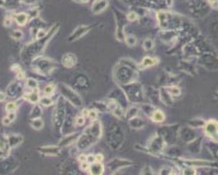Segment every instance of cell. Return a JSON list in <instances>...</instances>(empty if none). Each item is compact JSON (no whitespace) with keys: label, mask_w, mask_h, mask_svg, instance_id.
<instances>
[{"label":"cell","mask_w":218,"mask_h":175,"mask_svg":"<svg viewBox=\"0 0 218 175\" xmlns=\"http://www.w3.org/2000/svg\"><path fill=\"white\" fill-rule=\"evenodd\" d=\"M59 29V24L56 23L49 29V31L47 32L46 36H44L41 39H36L33 42L28 43L25 47L23 48L21 52V58L24 62L28 63L31 62L34 58L40 56L44 50H45L46 46L48 45L49 41L52 39V37L55 35L56 32Z\"/></svg>","instance_id":"1"},{"label":"cell","mask_w":218,"mask_h":175,"mask_svg":"<svg viewBox=\"0 0 218 175\" xmlns=\"http://www.w3.org/2000/svg\"><path fill=\"white\" fill-rule=\"evenodd\" d=\"M102 136V124L99 120L95 119L92 123L84 129L77 140V148L85 150L96 143Z\"/></svg>","instance_id":"2"},{"label":"cell","mask_w":218,"mask_h":175,"mask_svg":"<svg viewBox=\"0 0 218 175\" xmlns=\"http://www.w3.org/2000/svg\"><path fill=\"white\" fill-rule=\"evenodd\" d=\"M113 77L115 81L122 86V85L137 81L138 70L119 61V63L116 64V66L114 67Z\"/></svg>","instance_id":"3"},{"label":"cell","mask_w":218,"mask_h":175,"mask_svg":"<svg viewBox=\"0 0 218 175\" xmlns=\"http://www.w3.org/2000/svg\"><path fill=\"white\" fill-rule=\"evenodd\" d=\"M31 68L32 69L37 72V73L40 74H51L53 72L54 69H56L57 67V63L56 61H54L50 58L47 57H41L38 56L31 61Z\"/></svg>","instance_id":"4"},{"label":"cell","mask_w":218,"mask_h":175,"mask_svg":"<svg viewBox=\"0 0 218 175\" xmlns=\"http://www.w3.org/2000/svg\"><path fill=\"white\" fill-rule=\"evenodd\" d=\"M122 90H123L128 100L133 102V103H139L144 99V90H143L141 84L138 83L137 81L122 85Z\"/></svg>","instance_id":"5"},{"label":"cell","mask_w":218,"mask_h":175,"mask_svg":"<svg viewBox=\"0 0 218 175\" xmlns=\"http://www.w3.org/2000/svg\"><path fill=\"white\" fill-rule=\"evenodd\" d=\"M65 112L66 107L64 104V98L63 96H59L56 100L55 103V109L53 113V124L56 130L60 131L63 126L64 119H65Z\"/></svg>","instance_id":"6"},{"label":"cell","mask_w":218,"mask_h":175,"mask_svg":"<svg viewBox=\"0 0 218 175\" xmlns=\"http://www.w3.org/2000/svg\"><path fill=\"white\" fill-rule=\"evenodd\" d=\"M58 88L61 92V95L63 96V98L66 99L68 102H70L73 106H75V107H81L82 106L83 104L82 98L80 97V95L74 89L63 83H59Z\"/></svg>","instance_id":"7"},{"label":"cell","mask_w":218,"mask_h":175,"mask_svg":"<svg viewBox=\"0 0 218 175\" xmlns=\"http://www.w3.org/2000/svg\"><path fill=\"white\" fill-rule=\"evenodd\" d=\"M165 142L163 138L158 134H155L152 138L148 141V145H147V149L146 151L149 152L150 154H153V155H159L163 152L165 147Z\"/></svg>","instance_id":"8"},{"label":"cell","mask_w":218,"mask_h":175,"mask_svg":"<svg viewBox=\"0 0 218 175\" xmlns=\"http://www.w3.org/2000/svg\"><path fill=\"white\" fill-rule=\"evenodd\" d=\"M176 126L177 125H167L160 128V131L162 132L160 136L166 144H172L176 140V137L178 135V129Z\"/></svg>","instance_id":"9"},{"label":"cell","mask_w":218,"mask_h":175,"mask_svg":"<svg viewBox=\"0 0 218 175\" xmlns=\"http://www.w3.org/2000/svg\"><path fill=\"white\" fill-rule=\"evenodd\" d=\"M133 162L130 160H127V159H121V158H114L110 160L109 162L107 163V167L110 169V171L112 173H115L117 170H120L122 168H125V167H129L131 165H133Z\"/></svg>","instance_id":"10"},{"label":"cell","mask_w":218,"mask_h":175,"mask_svg":"<svg viewBox=\"0 0 218 175\" xmlns=\"http://www.w3.org/2000/svg\"><path fill=\"white\" fill-rule=\"evenodd\" d=\"M126 21H128L126 16H123L121 13H119V16L116 17V30H115V38L118 41H123L125 34H124V27Z\"/></svg>","instance_id":"11"},{"label":"cell","mask_w":218,"mask_h":175,"mask_svg":"<svg viewBox=\"0 0 218 175\" xmlns=\"http://www.w3.org/2000/svg\"><path fill=\"white\" fill-rule=\"evenodd\" d=\"M91 29H92V26H90V25L78 26L77 28L69 35V37H68V41H69V42H74V41L80 39L81 37L85 35V34H87L89 32Z\"/></svg>","instance_id":"12"},{"label":"cell","mask_w":218,"mask_h":175,"mask_svg":"<svg viewBox=\"0 0 218 175\" xmlns=\"http://www.w3.org/2000/svg\"><path fill=\"white\" fill-rule=\"evenodd\" d=\"M61 148L62 147L59 145H47V146H41L37 148V151L40 154L47 156H57L61 153Z\"/></svg>","instance_id":"13"},{"label":"cell","mask_w":218,"mask_h":175,"mask_svg":"<svg viewBox=\"0 0 218 175\" xmlns=\"http://www.w3.org/2000/svg\"><path fill=\"white\" fill-rule=\"evenodd\" d=\"M204 132L209 137H216L218 135V121L211 119L209 121L205 122Z\"/></svg>","instance_id":"14"},{"label":"cell","mask_w":218,"mask_h":175,"mask_svg":"<svg viewBox=\"0 0 218 175\" xmlns=\"http://www.w3.org/2000/svg\"><path fill=\"white\" fill-rule=\"evenodd\" d=\"M80 136L79 132H74V133H70V134H67L66 136H64L62 139L59 141L58 145L61 147H66V146H70L72 145L74 142H76L78 138Z\"/></svg>","instance_id":"15"},{"label":"cell","mask_w":218,"mask_h":175,"mask_svg":"<svg viewBox=\"0 0 218 175\" xmlns=\"http://www.w3.org/2000/svg\"><path fill=\"white\" fill-rule=\"evenodd\" d=\"M61 62H62V65L64 67L72 68L75 66L77 63V57L75 54H73V53H66L63 55Z\"/></svg>","instance_id":"16"},{"label":"cell","mask_w":218,"mask_h":175,"mask_svg":"<svg viewBox=\"0 0 218 175\" xmlns=\"http://www.w3.org/2000/svg\"><path fill=\"white\" fill-rule=\"evenodd\" d=\"M159 63V59L157 57H150V56H146L142 59L140 64H138V68L140 69H145V68L155 66Z\"/></svg>","instance_id":"17"},{"label":"cell","mask_w":218,"mask_h":175,"mask_svg":"<svg viewBox=\"0 0 218 175\" xmlns=\"http://www.w3.org/2000/svg\"><path fill=\"white\" fill-rule=\"evenodd\" d=\"M23 98L28 100L29 102H31L33 104H36L39 101V89L38 88H34L31 89V91L29 92H24L23 93Z\"/></svg>","instance_id":"18"},{"label":"cell","mask_w":218,"mask_h":175,"mask_svg":"<svg viewBox=\"0 0 218 175\" xmlns=\"http://www.w3.org/2000/svg\"><path fill=\"white\" fill-rule=\"evenodd\" d=\"M108 7V1L107 0H95L92 4V12L94 14H99L102 11Z\"/></svg>","instance_id":"19"},{"label":"cell","mask_w":218,"mask_h":175,"mask_svg":"<svg viewBox=\"0 0 218 175\" xmlns=\"http://www.w3.org/2000/svg\"><path fill=\"white\" fill-rule=\"evenodd\" d=\"M159 98H160V100H161L162 103H164L166 106L172 105L173 98H172V96L169 94V92L166 90L165 87L160 88V90H159Z\"/></svg>","instance_id":"20"},{"label":"cell","mask_w":218,"mask_h":175,"mask_svg":"<svg viewBox=\"0 0 218 175\" xmlns=\"http://www.w3.org/2000/svg\"><path fill=\"white\" fill-rule=\"evenodd\" d=\"M88 171L92 175H101L104 173V165L102 164V162L95 161V162L90 164L89 168H88Z\"/></svg>","instance_id":"21"},{"label":"cell","mask_w":218,"mask_h":175,"mask_svg":"<svg viewBox=\"0 0 218 175\" xmlns=\"http://www.w3.org/2000/svg\"><path fill=\"white\" fill-rule=\"evenodd\" d=\"M7 142L9 147H16L23 142V136L20 134H11L7 137Z\"/></svg>","instance_id":"22"},{"label":"cell","mask_w":218,"mask_h":175,"mask_svg":"<svg viewBox=\"0 0 218 175\" xmlns=\"http://www.w3.org/2000/svg\"><path fill=\"white\" fill-rule=\"evenodd\" d=\"M129 126L133 129H141L145 126V122L140 117L135 116V117L129 119Z\"/></svg>","instance_id":"23"},{"label":"cell","mask_w":218,"mask_h":175,"mask_svg":"<svg viewBox=\"0 0 218 175\" xmlns=\"http://www.w3.org/2000/svg\"><path fill=\"white\" fill-rule=\"evenodd\" d=\"M150 118L153 122L162 123L165 120V114H164V112L162 110H160V109H155V110L153 111Z\"/></svg>","instance_id":"24"},{"label":"cell","mask_w":218,"mask_h":175,"mask_svg":"<svg viewBox=\"0 0 218 175\" xmlns=\"http://www.w3.org/2000/svg\"><path fill=\"white\" fill-rule=\"evenodd\" d=\"M29 16L26 13H18L15 15V21L19 26H25L26 23L28 22Z\"/></svg>","instance_id":"25"},{"label":"cell","mask_w":218,"mask_h":175,"mask_svg":"<svg viewBox=\"0 0 218 175\" xmlns=\"http://www.w3.org/2000/svg\"><path fill=\"white\" fill-rule=\"evenodd\" d=\"M166 90L169 92V94L172 96V98L174 99L176 97H178L181 94V90H180L179 87L174 86V85H170V86H165Z\"/></svg>","instance_id":"26"},{"label":"cell","mask_w":218,"mask_h":175,"mask_svg":"<svg viewBox=\"0 0 218 175\" xmlns=\"http://www.w3.org/2000/svg\"><path fill=\"white\" fill-rule=\"evenodd\" d=\"M140 109L146 116H148V117L150 118L153 111L155 110V107H154V105H151V104H141Z\"/></svg>","instance_id":"27"},{"label":"cell","mask_w":218,"mask_h":175,"mask_svg":"<svg viewBox=\"0 0 218 175\" xmlns=\"http://www.w3.org/2000/svg\"><path fill=\"white\" fill-rule=\"evenodd\" d=\"M138 112H139V108L137 106H131V107H129L127 109V111L125 112V117L129 120V119L135 117V116H137Z\"/></svg>","instance_id":"28"},{"label":"cell","mask_w":218,"mask_h":175,"mask_svg":"<svg viewBox=\"0 0 218 175\" xmlns=\"http://www.w3.org/2000/svg\"><path fill=\"white\" fill-rule=\"evenodd\" d=\"M30 125H31V127L34 129V130H41L44 126V122L43 120L38 117V118H33L31 120V123H30Z\"/></svg>","instance_id":"29"},{"label":"cell","mask_w":218,"mask_h":175,"mask_svg":"<svg viewBox=\"0 0 218 175\" xmlns=\"http://www.w3.org/2000/svg\"><path fill=\"white\" fill-rule=\"evenodd\" d=\"M188 125L191 128H200L205 125V121L202 119H192L188 121Z\"/></svg>","instance_id":"30"},{"label":"cell","mask_w":218,"mask_h":175,"mask_svg":"<svg viewBox=\"0 0 218 175\" xmlns=\"http://www.w3.org/2000/svg\"><path fill=\"white\" fill-rule=\"evenodd\" d=\"M41 115H42V109L40 108L39 105L35 104L34 105L33 109H32V111H31V114H30V117H31L32 119L33 118H38V117H41Z\"/></svg>","instance_id":"31"},{"label":"cell","mask_w":218,"mask_h":175,"mask_svg":"<svg viewBox=\"0 0 218 175\" xmlns=\"http://www.w3.org/2000/svg\"><path fill=\"white\" fill-rule=\"evenodd\" d=\"M39 102H40V104H41V105L46 106V107H49V106H51L54 103L53 99L51 98L50 96H48V95H45V96H43V97L40 98Z\"/></svg>","instance_id":"32"},{"label":"cell","mask_w":218,"mask_h":175,"mask_svg":"<svg viewBox=\"0 0 218 175\" xmlns=\"http://www.w3.org/2000/svg\"><path fill=\"white\" fill-rule=\"evenodd\" d=\"M143 49L145 51H151L154 47V41H153L151 38H146L144 41H143Z\"/></svg>","instance_id":"33"},{"label":"cell","mask_w":218,"mask_h":175,"mask_svg":"<svg viewBox=\"0 0 218 175\" xmlns=\"http://www.w3.org/2000/svg\"><path fill=\"white\" fill-rule=\"evenodd\" d=\"M124 41H125V43L127 44L128 46H130V47H133V46L136 45V44H137V38H136L134 35H127V36H125L124 37Z\"/></svg>","instance_id":"34"},{"label":"cell","mask_w":218,"mask_h":175,"mask_svg":"<svg viewBox=\"0 0 218 175\" xmlns=\"http://www.w3.org/2000/svg\"><path fill=\"white\" fill-rule=\"evenodd\" d=\"M26 86L30 88V89H34V88H38L39 84L35 79H32V78H28L26 81Z\"/></svg>","instance_id":"35"},{"label":"cell","mask_w":218,"mask_h":175,"mask_svg":"<svg viewBox=\"0 0 218 175\" xmlns=\"http://www.w3.org/2000/svg\"><path fill=\"white\" fill-rule=\"evenodd\" d=\"M54 91H55V86H54L53 84L47 85V86H45V88H44V94L45 95L51 96L54 93Z\"/></svg>","instance_id":"36"},{"label":"cell","mask_w":218,"mask_h":175,"mask_svg":"<svg viewBox=\"0 0 218 175\" xmlns=\"http://www.w3.org/2000/svg\"><path fill=\"white\" fill-rule=\"evenodd\" d=\"M5 109L7 112H15L17 109V105H16V103H14V102H9V103L6 104Z\"/></svg>","instance_id":"37"},{"label":"cell","mask_w":218,"mask_h":175,"mask_svg":"<svg viewBox=\"0 0 218 175\" xmlns=\"http://www.w3.org/2000/svg\"><path fill=\"white\" fill-rule=\"evenodd\" d=\"M126 18H127L128 21L132 22V21H135V20L138 19V15L135 11H130L127 15H126Z\"/></svg>","instance_id":"38"},{"label":"cell","mask_w":218,"mask_h":175,"mask_svg":"<svg viewBox=\"0 0 218 175\" xmlns=\"http://www.w3.org/2000/svg\"><path fill=\"white\" fill-rule=\"evenodd\" d=\"M195 173L196 171L193 166L186 165V168H183L182 169V174H195Z\"/></svg>","instance_id":"39"},{"label":"cell","mask_w":218,"mask_h":175,"mask_svg":"<svg viewBox=\"0 0 218 175\" xmlns=\"http://www.w3.org/2000/svg\"><path fill=\"white\" fill-rule=\"evenodd\" d=\"M11 36L16 40H20L23 37V32L20 31V30H14V31L12 32Z\"/></svg>","instance_id":"40"},{"label":"cell","mask_w":218,"mask_h":175,"mask_svg":"<svg viewBox=\"0 0 218 175\" xmlns=\"http://www.w3.org/2000/svg\"><path fill=\"white\" fill-rule=\"evenodd\" d=\"M85 118L84 116H82V115H79V116H77L76 117V119H75V124L77 125V126H82V125H84L85 124Z\"/></svg>","instance_id":"41"},{"label":"cell","mask_w":218,"mask_h":175,"mask_svg":"<svg viewBox=\"0 0 218 175\" xmlns=\"http://www.w3.org/2000/svg\"><path fill=\"white\" fill-rule=\"evenodd\" d=\"M159 174H173L172 168L170 166H165L161 168V170L159 171Z\"/></svg>","instance_id":"42"},{"label":"cell","mask_w":218,"mask_h":175,"mask_svg":"<svg viewBox=\"0 0 218 175\" xmlns=\"http://www.w3.org/2000/svg\"><path fill=\"white\" fill-rule=\"evenodd\" d=\"M48 31H45V30L43 29H37V32H36V39H41L43 38L44 36H46V34Z\"/></svg>","instance_id":"43"},{"label":"cell","mask_w":218,"mask_h":175,"mask_svg":"<svg viewBox=\"0 0 218 175\" xmlns=\"http://www.w3.org/2000/svg\"><path fill=\"white\" fill-rule=\"evenodd\" d=\"M97 116H98V111L96 109H93V110H89V114H88V118L90 120H95L97 119Z\"/></svg>","instance_id":"44"},{"label":"cell","mask_w":218,"mask_h":175,"mask_svg":"<svg viewBox=\"0 0 218 175\" xmlns=\"http://www.w3.org/2000/svg\"><path fill=\"white\" fill-rule=\"evenodd\" d=\"M140 174H154V171L152 170V168L150 166H145V167H143L142 168V170H141V172Z\"/></svg>","instance_id":"45"},{"label":"cell","mask_w":218,"mask_h":175,"mask_svg":"<svg viewBox=\"0 0 218 175\" xmlns=\"http://www.w3.org/2000/svg\"><path fill=\"white\" fill-rule=\"evenodd\" d=\"M208 2L211 8L218 10V0H208Z\"/></svg>","instance_id":"46"},{"label":"cell","mask_w":218,"mask_h":175,"mask_svg":"<svg viewBox=\"0 0 218 175\" xmlns=\"http://www.w3.org/2000/svg\"><path fill=\"white\" fill-rule=\"evenodd\" d=\"M90 164L87 162V161H83V162H80V168L82 170H88V168H89Z\"/></svg>","instance_id":"47"},{"label":"cell","mask_w":218,"mask_h":175,"mask_svg":"<svg viewBox=\"0 0 218 175\" xmlns=\"http://www.w3.org/2000/svg\"><path fill=\"white\" fill-rule=\"evenodd\" d=\"M11 70H12V71H14L16 74H17V73H19V72H21V71H22L21 67H20L18 64H14V65H13V66L11 67Z\"/></svg>","instance_id":"48"},{"label":"cell","mask_w":218,"mask_h":175,"mask_svg":"<svg viewBox=\"0 0 218 175\" xmlns=\"http://www.w3.org/2000/svg\"><path fill=\"white\" fill-rule=\"evenodd\" d=\"M95 155L94 154H88L87 155V162L89 163V164H91V163H93V162H95Z\"/></svg>","instance_id":"49"},{"label":"cell","mask_w":218,"mask_h":175,"mask_svg":"<svg viewBox=\"0 0 218 175\" xmlns=\"http://www.w3.org/2000/svg\"><path fill=\"white\" fill-rule=\"evenodd\" d=\"M11 22H12L11 17H10V16H6L5 19H4V26L9 27L10 25H11Z\"/></svg>","instance_id":"50"},{"label":"cell","mask_w":218,"mask_h":175,"mask_svg":"<svg viewBox=\"0 0 218 175\" xmlns=\"http://www.w3.org/2000/svg\"><path fill=\"white\" fill-rule=\"evenodd\" d=\"M95 160L98 161V162H102V161L104 160V156L102 155L101 153H97V154H95Z\"/></svg>","instance_id":"51"},{"label":"cell","mask_w":218,"mask_h":175,"mask_svg":"<svg viewBox=\"0 0 218 175\" xmlns=\"http://www.w3.org/2000/svg\"><path fill=\"white\" fill-rule=\"evenodd\" d=\"M7 117H8L10 120H11V121H14L15 118H16V114H15V112H8Z\"/></svg>","instance_id":"52"},{"label":"cell","mask_w":218,"mask_h":175,"mask_svg":"<svg viewBox=\"0 0 218 175\" xmlns=\"http://www.w3.org/2000/svg\"><path fill=\"white\" fill-rule=\"evenodd\" d=\"M78 161H79V162L87 161V155H85V154H80V155L78 156Z\"/></svg>","instance_id":"53"},{"label":"cell","mask_w":218,"mask_h":175,"mask_svg":"<svg viewBox=\"0 0 218 175\" xmlns=\"http://www.w3.org/2000/svg\"><path fill=\"white\" fill-rule=\"evenodd\" d=\"M2 122H3V124H4V125H9L12 121L7 117V116H6V117H4L2 119Z\"/></svg>","instance_id":"54"},{"label":"cell","mask_w":218,"mask_h":175,"mask_svg":"<svg viewBox=\"0 0 218 175\" xmlns=\"http://www.w3.org/2000/svg\"><path fill=\"white\" fill-rule=\"evenodd\" d=\"M88 114H89V110H88V109H86V108H85V109H83V110H82V112H81V115H82V116H84L85 118H86V117H88Z\"/></svg>","instance_id":"55"},{"label":"cell","mask_w":218,"mask_h":175,"mask_svg":"<svg viewBox=\"0 0 218 175\" xmlns=\"http://www.w3.org/2000/svg\"><path fill=\"white\" fill-rule=\"evenodd\" d=\"M22 2L26 3V4H34L37 2V0H22Z\"/></svg>","instance_id":"56"},{"label":"cell","mask_w":218,"mask_h":175,"mask_svg":"<svg viewBox=\"0 0 218 175\" xmlns=\"http://www.w3.org/2000/svg\"><path fill=\"white\" fill-rule=\"evenodd\" d=\"M6 99V95L3 93V92H0V102L1 101H4Z\"/></svg>","instance_id":"57"},{"label":"cell","mask_w":218,"mask_h":175,"mask_svg":"<svg viewBox=\"0 0 218 175\" xmlns=\"http://www.w3.org/2000/svg\"><path fill=\"white\" fill-rule=\"evenodd\" d=\"M166 4H167V7H171L173 4V1L172 0H166Z\"/></svg>","instance_id":"58"},{"label":"cell","mask_w":218,"mask_h":175,"mask_svg":"<svg viewBox=\"0 0 218 175\" xmlns=\"http://www.w3.org/2000/svg\"><path fill=\"white\" fill-rule=\"evenodd\" d=\"M3 6H5V1L4 0H0V7H3Z\"/></svg>","instance_id":"59"},{"label":"cell","mask_w":218,"mask_h":175,"mask_svg":"<svg viewBox=\"0 0 218 175\" xmlns=\"http://www.w3.org/2000/svg\"><path fill=\"white\" fill-rule=\"evenodd\" d=\"M80 2H82V3H87V2H89V0H80Z\"/></svg>","instance_id":"60"},{"label":"cell","mask_w":218,"mask_h":175,"mask_svg":"<svg viewBox=\"0 0 218 175\" xmlns=\"http://www.w3.org/2000/svg\"><path fill=\"white\" fill-rule=\"evenodd\" d=\"M73 1H75V2H80V0H73Z\"/></svg>","instance_id":"61"}]
</instances>
